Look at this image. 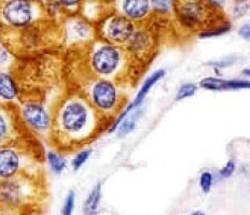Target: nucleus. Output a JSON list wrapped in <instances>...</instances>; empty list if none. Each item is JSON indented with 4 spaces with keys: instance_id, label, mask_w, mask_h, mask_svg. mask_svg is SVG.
I'll use <instances>...</instances> for the list:
<instances>
[{
    "instance_id": "nucleus-1",
    "label": "nucleus",
    "mask_w": 250,
    "mask_h": 215,
    "mask_svg": "<svg viewBox=\"0 0 250 215\" xmlns=\"http://www.w3.org/2000/svg\"><path fill=\"white\" fill-rule=\"evenodd\" d=\"M107 125L110 124L79 92H70L62 96L53 108L50 142L62 153L78 151L92 142Z\"/></svg>"
},
{
    "instance_id": "nucleus-2",
    "label": "nucleus",
    "mask_w": 250,
    "mask_h": 215,
    "mask_svg": "<svg viewBox=\"0 0 250 215\" xmlns=\"http://www.w3.org/2000/svg\"><path fill=\"white\" fill-rule=\"evenodd\" d=\"M86 73L92 77L106 78L122 84L128 81L129 60L122 46L95 39L86 46Z\"/></svg>"
},
{
    "instance_id": "nucleus-3",
    "label": "nucleus",
    "mask_w": 250,
    "mask_h": 215,
    "mask_svg": "<svg viewBox=\"0 0 250 215\" xmlns=\"http://www.w3.org/2000/svg\"><path fill=\"white\" fill-rule=\"evenodd\" d=\"M79 92L94 110L109 124L118 117L126 103L121 84L86 75L81 78ZM110 126V125H109Z\"/></svg>"
},
{
    "instance_id": "nucleus-4",
    "label": "nucleus",
    "mask_w": 250,
    "mask_h": 215,
    "mask_svg": "<svg viewBox=\"0 0 250 215\" xmlns=\"http://www.w3.org/2000/svg\"><path fill=\"white\" fill-rule=\"evenodd\" d=\"M38 176L20 175L0 180V208L33 212L43 199Z\"/></svg>"
},
{
    "instance_id": "nucleus-5",
    "label": "nucleus",
    "mask_w": 250,
    "mask_h": 215,
    "mask_svg": "<svg viewBox=\"0 0 250 215\" xmlns=\"http://www.w3.org/2000/svg\"><path fill=\"white\" fill-rule=\"evenodd\" d=\"M15 109L26 133L36 139L50 142L53 128V109L38 97L22 98Z\"/></svg>"
},
{
    "instance_id": "nucleus-6",
    "label": "nucleus",
    "mask_w": 250,
    "mask_h": 215,
    "mask_svg": "<svg viewBox=\"0 0 250 215\" xmlns=\"http://www.w3.org/2000/svg\"><path fill=\"white\" fill-rule=\"evenodd\" d=\"M174 12L182 28L196 34L226 20H220L221 11L212 9L203 0H175Z\"/></svg>"
},
{
    "instance_id": "nucleus-7",
    "label": "nucleus",
    "mask_w": 250,
    "mask_h": 215,
    "mask_svg": "<svg viewBox=\"0 0 250 215\" xmlns=\"http://www.w3.org/2000/svg\"><path fill=\"white\" fill-rule=\"evenodd\" d=\"M42 7L29 0H0V20L3 30L19 31L42 19Z\"/></svg>"
},
{
    "instance_id": "nucleus-8",
    "label": "nucleus",
    "mask_w": 250,
    "mask_h": 215,
    "mask_svg": "<svg viewBox=\"0 0 250 215\" xmlns=\"http://www.w3.org/2000/svg\"><path fill=\"white\" fill-rule=\"evenodd\" d=\"M35 160L23 143L11 144L0 148V180L10 179L20 175H33Z\"/></svg>"
},
{
    "instance_id": "nucleus-9",
    "label": "nucleus",
    "mask_w": 250,
    "mask_h": 215,
    "mask_svg": "<svg viewBox=\"0 0 250 215\" xmlns=\"http://www.w3.org/2000/svg\"><path fill=\"white\" fill-rule=\"evenodd\" d=\"M136 28V24L116 12L103 19L95 29L97 38L100 40L124 48Z\"/></svg>"
},
{
    "instance_id": "nucleus-10",
    "label": "nucleus",
    "mask_w": 250,
    "mask_h": 215,
    "mask_svg": "<svg viewBox=\"0 0 250 215\" xmlns=\"http://www.w3.org/2000/svg\"><path fill=\"white\" fill-rule=\"evenodd\" d=\"M62 37L67 46L74 49L86 48L96 39V29L85 18L76 14L67 15L62 24Z\"/></svg>"
},
{
    "instance_id": "nucleus-11",
    "label": "nucleus",
    "mask_w": 250,
    "mask_h": 215,
    "mask_svg": "<svg viewBox=\"0 0 250 215\" xmlns=\"http://www.w3.org/2000/svg\"><path fill=\"white\" fill-rule=\"evenodd\" d=\"M25 137L15 106H0V148L23 143Z\"/></svg>"
},
{
    "instance_id": "nucleus-12",
    "label": "nucleus",
    "mask_w": 250,
    "mask_h": 215,
    "mask_svg": "<svg viewBox=\"0 0 250 215\" xmlns=\"http://www.w3.org/2000/svg\"><path fill=\"white\" fill-rule=\"evenodd\" d=\"M165 76H166V70L159 69V70H155L154 72L151 73L148 78H145L143 85L140 86L139 91L137 92L136 96H135V98H134V100H132L128 104H125V107L123 108L122 111L120 112L118 114V117L112 120V123L108 127L109 134L116 133V130L118 128V126L120 125V123H121L129 113L134 112L135 110H137L143 106L145 100H146V98H147V96H148V94L155 86V84H158V82L162 80Z\"/></svg>"
},
{
    "instance_id": "nucleus-13",
    "label": "nucleus",
    "mask_w": 250,
    "mask_h": 215,
    "mask_svg": "<svg viewBox=\"0 0 250 215\" xmlns=\"http://www.w3.org/2000/svg\"><path fill=\"white\" fill-rule=\"evenodd\" d=\"M22 99V90L17 76L9 70H0V106H17Z\"/></svg>"
},
{
    "instance_id": "nucleus-14",
    "label": "nucleus",
    "mask_w": 250,
    "mask_h": 215,
    "mask_svg": "<svg viewBox=\"0 0 250 215\" xmlns=\"http://www.w3.org/2000/svg\"><path fill=\"white\" fill-rule=\"evenodd\" d=\"M117 13L132 20L134 24L143 23L151 14L150 0H117Z\"/></svg>"
},
{
    "instance_id": "nucleus-15",
    "label": "nucleus",
    "mask_w": 250,
    "mask_h": 215,
    "mask_svg": "<svg viewBox=\"0 0 250 215\" xmlns=\"http://www.w3.org/2000/svg\"><path fill=\"white\" fill-rule=\"evenodd\" d=\"M199 87L209 92H229L248 90L250 82L248 78H222L220 77L203 78L199 83Z\"/></svg>"
},
{
    "instance_id": "nucleus-16",
    "label": "nucleus",
    "mask_w": 250,
    "mask_h": 215,
    "mask_svg": "<svg viewBox=\"0 0 250 215\" xmlns=\"http://www.w3.org/2000/svg\"><path fill=\"white\" fill-rule=\"evenodd\" d=\"M18 33L21 34L20 39V49H23L26 53H31L35 50H38L41 46H43V34L38 28L37 23L29 26V27L19 30Z\"/></svg>"
},
{
    "instance_id": "nucleus-17",
    "label": "nucleus",
    "mask_w": 250,
    "mask_h": 215,
    "mask_svg": "<svg viewBox=\"0 0 250 215\" xmlns=\"http://www.w3.org/2000/svg\"><path fill=\"white\" fill-rule=\"evenodd\" d=\"M44 159L48 165L50 171L55 176L64 174L68 168V159L62 152L56 149H50L45 152Z\"/></svg>"
},
{
    "instance_id": "nucleus-18",
    "label": "nucleus",
    "mask_w": 250,
    "mask_h": 215,
    "mask_svg": "<svg viewBox=\"0 0 250 215\" xmlns=\"http://www.w3.org/2000/svg\"><path fill=\"white\" fill-rule=\"evenodd\" d=\"M103 197V184L98 182L90 193L87 194L84 202H83V214L84 215H97L100 213L101 202Z\"/></svg>"
},
{
    "instance_id": "nucleus-19",
    "label": "nucleus",
    "mask_w": 250,
    "mask_h": 215,
    "mask_svg": "<svg viewBox=\"0 0 250 215\" xmlns=\"http://www.w3.org/2000/svg\"><path fill=\"white\" fill-rule=\"evenodd\" d=\"M140 110L137 109L135 110L134 112L129 113L126 117H125L120 125L118 126V128L116 130L117 133V137L118 138H125L126 136H128L129 134H132L135 129L137 127V122L138 118L140 117Z\"/></svg>"
},
{
    "instance_id": "nucleus-20",
    "label": "nucleus",
    "mask_w": 250,
    "mask_h": 215,
    "mask_svg": "<svg viewBox=\"0 0 250 215\" xmlns=\"http://www.w3.org/2000/svg\"><path fill=\"white\" fill-rule=\"evenodd\" d=\"M15 61V54L6 42L0 39V70L11 69Z\"/></svg>"
},
{
    "instance_id": "nucleus-21",
    "label": "nucleus",
    "mask_w": 250,
    "mask_h": 215,
    "mask_svg": "<svg viewBox=\"0 0 250 215\" xmlns=\"http://www.w3.org/2000/svg\"><path fill=\"white\" fill-rule=\"evenodd\" d=\"M231 28H232V24L230 20H223V22L213 26V27H211L210 29L201 31L200 34H197V37H199L200 39L213 38V37H219L229 33V31L231 30Z\"/></svg>"
},
{
    "instance_id": "nucleus-22",
    "label": "nucleus",
    "mask_w": 250,
    "mask_h": 215,
    "mask_svg": "<svg viewBox=\"0 0 250 215\" xmlns=\"http://www.w3.org/2000/svg\"><path fill=\"white\" fill-rule=\"evenodd\" d=\"M41 7H42L44 17L50 20H59L62 15L66 14L56 0H46Z\"/></svg>"
},
{
    "instance_id": "nucleus-23",
    "label": "nucleus",
    "mask_w": 250,
    "mask_h": 215,
    "mask_svg": "<svg viewBox=\"0 0 250 215\" xmlns=\"http://www.w3.org/2000/svg\"><path fill=\"white\" fill-rule=\"evenodd\" d=\"M151 11L159 15H169L174 12L175 0H150Z\"/></svg>"
},
{
    "instance_id": "nucleus-24",
    "label": "nucleus",
    "mask_w": 250,
    "mask_h": 215,
    "mask_svg": "<svg viewBox=\"0 0 250 215\" xmlns=\"http://www.w3.org/2000/svg\"><path fill=\"white\" fill-rule=\"evenodd\" d=\"M92 154H93L92 149L78 150L70 161V166L72 168V170H74L75 172H78L80 169H82V167L84 166L88 161V159L91 158Z\"/></svg>"
},
{
    "instance_id": "nucleus-25",
    "label": "nucleus",
    "mask_w": 250,
    "mask_h": 215,
    "mask_svg": "<svg viewBox=\"0 0 250 215\" xmlns=\"http://www.w3.org/2000/svg\"><path fill=\"white\" fill-rule=\"evenodd\" d=\"M199 91V85L194 83H184L179 86L178 91L176 93L175 99L176 101H182L185 99L191 98L192 96H194L195 94Z\"/></svg>"
},
{
    "instance_id": "nucleus-26",
    "label": "nucleus",
    "mask_w": 250,
    "mask_h": 215,
    "mask_svg": "<svg viewBox=\"0 0 250 215\" xmlns=\"http://www.w3.org/2000/svg\"><path fill=\"white\" fill-rule=\"evenodd\" d=\"M76 209V193L69 191L62 201L61 208V215H74Z\"/></svg>"
},
{
    "instance_id": "nucleus-27",
    "label": "nucleus",
    "mask_w": 250,
    "mask_h": 215,
    "mask_svg": "<svg viewBox=\"0 0 250 215\" xmlns=\"http://www.w3.org/2000/svg\"><path fill=\"white\" fill-rule=\"evenodd\" d=\"M213 183H215V175L209 170L203 171L199 179V185L201 191L204 194H208L211 191Z\"/></svg>"
},
{
    "instance_id": "nucleus-28",
    "label": "nucleus",
    "mask_w": 250,
    "mask_h": 215,
    "mask_svg": "<svg viewBox=\"0 0 250 215\" xmlns=\"http://www.w3.org/2000/svg\"><path fill=\"white\" fill-rule=\"evenodd\" d=\"M67 15L76 14L84 0H56Z\"/></svg>"
},
{
    "instance_id": "nucleus-29",
    "label": "nucleus",
    "mask_w": 250,
    "mask_h": 215,
    "mask_svg": "<svg viewBox=\"0 0 250 215\" xmlns=\"http://www.w3.org/2000/svg\"><path fill=\"white\" fill-rule=\"evenodd\" d=\"M235 170H236V162L233 159H230L228 160L226 162V165L218 171L217 176L220 177V179L226 180V179H229V177H231L234 175Z\"/></svg>"
},
{
    "instance_id": "nucleus-30",
    "label": "nucleus",
    "mask_w": 250,
    "mask_h": 215,
    "mask_svg": "<svg viewBox=\"0 0 250 215\" xmlns=\"http://www.w3.org/2000/svg\"><path fill=\"white\" fill-rule=\"evenodd\" d=\"M248 10H249V3L248 1H246V0L236 2L235 7L233 9V17L235 19H241L247 14Z\"/></svg>"
},
{
    "instance_id": "nucleus-31",
    "label": "nucleus",
    "mask_w": 250,
    "mask_h": 215,
    "mask_svg": "<svg viewBox=\"0 0 250 215\" xmlns=\"http://www.w3.org/2000/svg\"><path fill=\"white\" fill-rule=\"evenodd\" d=\"M206 4L211 7L212 9H216L218 11H221V10L225 9L228 0H203Z\"/></svg>"
},
{
    "instance_id": "nucleus-32",
    "label": "nucleus",
    "mask_w": 250,
    "mask_h": 215,
    "mask_svg": "<svg viewBox=\"0 0 250 215\" xmlns=\"http://www.w3.org/2000/svg\"><path fill=\"white\" fill-rule=\"evenodd\" d=\"M0 215H33L29 211H14V210L0 208Z\"/></svg>"
},
{
    "instance_id": "nucleus-33",
    "label": "nucleus",
    "mask_w": 250,
    "mask_h": 215,
    "mask_svg": "<svg viewBox=\"0 0 250 215\" xmlns=\"http://www.w3.org/2000/svg\"><path fill=\"white\" fill-rule=\"evenodd\" d=\"M238 35L242 37L244 40H249L250 38V25L249 23L242 25L238 29Z\"/></svg>"
},
{
    "instance_id": "nucleus-34",
    "label": "nucleus",
    "mask_w": 250,
    "mask_h": 215,
    "mask_svg": "<svg viewBox=\"0 0 250 215\" xmlns=\"http://www.w3.org/2000/svg\"><path fill=\"white\" fill-rule=\"evenodd\" d=\"M186 215H207L204 211H201V210H195V211H192Z\"/></svg>"
},
{
    "instance_id": "nucleus-35",
    "label": "nucleus",
    "mask_w": 250,
    "mask_h": 215,
    "mask_svg": "<svg viewBox=\"0 0 250 215\" xmlns=\"http://www.w3.org/2000/svg\"><path fill=\"white\" fill-rule=\"evenodd\" d=\"M29 1L34 2V3H37V4H39V6H42V4L46 1V0H29Z\"/></svg>"
},
{
    "instance_id": "nucleus-36",
    "label": "nucleus",
    "mask_w": 250,
    "mask_h": 215,
    "mask_svg": "<svg viewBox=\"0 0 250 215\" xmlns=\"http://www.w3.org/2000/svg\"><path fill=\"white\" fill-rule=\"evenodd\" d=\"M2 33H3V26H2V23H1V20H0V37H1Z\"/></svg>"
}]
</instances>
